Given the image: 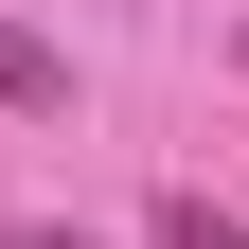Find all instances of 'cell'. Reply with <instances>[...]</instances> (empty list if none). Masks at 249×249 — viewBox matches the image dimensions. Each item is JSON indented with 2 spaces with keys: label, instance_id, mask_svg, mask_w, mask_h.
<instances>
[{
  "label": "cell",
  "instance_id": "2",
  "mask_svg": "<svg viewBox=\"0 0 249 249\" xmlns=\"http://www.w3.org/2000/svg\"><path fill=\"white\" fill-rule=\"evenodd\" d=\"M142 249H249V213H213V196H160V213H142Z\"/></svg>",
  "mask_w": 249,
  "mask_h": 249
},
{
  "label": "cell",
  "instance_id": "4",
  "mask_svg": "<svg viewBox=\"0 0 249 249\" xmlns=\"http://www.w3.org/2000/svg\"><path fill=\"white\" fill-rule=\"evenodd\" d=\"M231 71H249V36H231Z\"/></svg>",
  "mask_w": 249,
  "mask_h": 249
},
{
  "label": "cell",
  "instance_id": "3",
  "mask_svg": "<svg viewBox=\"0 0 249 249\" xmlns=\"http://www.w3.org/2000/svg\"><path fill=\"white\" fill-rule=\"evenodd\" d=\"M0 249H89V231H53V213H0Z\"/></svg>",
  "mask_w": 249,
  "mask_h": 249
},
{
  "label": "cell",
  "instance_id": "1",
  "mask_svg": "<svg viewBox=\"0 0 249 249\" xmlns=\"http://www.w3.org/2000/svg\"><path fill=\"white\" fill-rule=\"evenodd\" d=\"M0 107H18V124H71V53L18 36V18H0Z\"/></svg>",
  "mask_w": 249,
  "mask_h": 249
}]
</instances>
